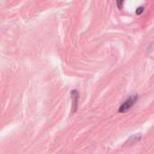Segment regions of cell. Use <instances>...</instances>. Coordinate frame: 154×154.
<instances>
[{
	"instance_id": "2",
	"label": "cell",
	"mask_w": 154,
	"mask_h": 154,
	"mask_svg": "<svg viewBox=\"0 0 154 154\" xmlns=\"http://www.w3.org/2000/svg\"><path fill=\"white\" fill-rule=\"evenodd\" d=\"M143 10H144L143 6H140V7L136 10V14H141L143 12Z\"/></svg>"
},
{
	"instance_id": "1",
	"label": "cell",
	"mask_w": 154,
	"mask_h": 154,
	"mask_svg": "<svg viewBox=\"0 0 154 154\" xmlns=\"http://www.w3.org/2000/svg\"><path fill=\"white\" fill-rule=\"evenodd\" d=\"M138 99V97L134 96V97H132L130 98H128L119 108V113H125L127 111H129L133 106L135 104V102L137 101Z\"/></svg>"
}]
</instances>
